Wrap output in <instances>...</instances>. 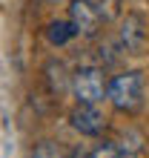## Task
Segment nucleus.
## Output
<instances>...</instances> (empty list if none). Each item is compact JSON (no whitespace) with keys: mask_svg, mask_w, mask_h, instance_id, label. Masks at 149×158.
I'll use <instances>...</instances> for the list:
<instances>
[{"mask_svg":"<svg viewBox=\"0 0 149 158\" xmlns=\"http://www.w3.org/2000/svg\"><path fill=\"white\" fill-rule=\"evenodd\" d=\"M72 92L78 98V104H98L106 95V78L103 69L98 66H80L72 75Z\"/></svg>","mask_w":149,"mask_h":158,"instance_id":"obj_2","label":"nucleus"},{"mask_svg":"<svg viewBox=\"0 0 149 158\" xmlns=\"http://www.w3.org/2000/svg\"><path fill=\"white\" fill-rule=\"evenodd\" d=\"M40 3H58V0H40Z\"/></svg>","mask_w":149,"mask_h":158,"instance_id":"obj_13","label":"nucleus"},{"mask_svg":"<svg viewBox=\"0 0 149 158\" xmlns=\"http://www.w3.org/2000/svg\"><path fill=\"white\" fill-rule=\"evenodd\" d=\"M89 158H129V155L120 150V144H115V141H100V144H95V150L89 152Z\"/></svg>","mask_w":149,"mask_h":158,"instance_id":"obj_8","label":"nucleus"},{"mask_svg":"<svg viewBox=\"0 0 149 158\" xmlns=\"http://www.w3.org/2000/svg\"><path fill=\"white\" fill-rule=\"evenodd\" d=\"M120 150H123L126 155L143 152V138H141V132H135V129H123V132H120Z\"/></svg>","mask_w":149,"mask_h":158,"instance_id":"obj_7","label":"nucleus"},{"mask_svg":"<svg viewBox=\"0 0 149 158\" xmlns=\"http://www.w3.org/2000/svg\"><path fill=\"white\" fill-rule=\"evenodd\" d=\"M69 20H72L74 29H78V35L95 38V35L100 32L103 17H100V12H98V3H92V0H72L69 3Z\"/></svg>","mask_w":149,"mask_h":158,"instance_id":"obj_3","label":"nucleus"},{"mask_svg":"<svg viewBox=\"0 0 149 158\" xmlns=\"http://www.w3.org/2000/svg\"><path fill=\"white\" fill-rule=\"evenodd\" d=\"M69 158H89V155H86V152H80V150H74V152H72Z\"/></svg>","mask_w":149,"mask_h":158,"instance_id":"obj_12","label":"nucleus"},{"mask_svg":"<svg viewBox=\"0 0 149 158\" xmlns=\"http://www.w3.org/2000/svg\"><path fill=\"white\" fill-rule=\"evenodd\" d=\"M69 124H72V129H78L80 135L98 138V135L106 129V118H103V112L98 109V104H78V106L69 112Z\"/></svg>","mask_w":149,"mask_h":158,"instance_id":"obj_4","label":"nucleus"},{"mask_svg":"<svg viewBox=\"0 0 149 158\" xmlns=\"http://www.w3.org/2000/svg\"><path fill=\"white\" fill-rule=\"evenodd\" d=\"M72 38H78V29L72 26V20H54V23L46 26V40L52 46H63Z\"/></svg>","mask_w":149,"mask_h":158,"instance_id":"obj_6","label":"nucleus"},{"mask_svg":"<svg viewBox=\"0 0 149 158\" xmlns=\"http://www.w3.org/2000/svg\"><path fill=\"white\" fill-rule=\"evenodd\" d=\"M49 69L54 72V63H49ZM60 72H63V66L58 63V75H60ZM60 81H63V78H54V75H52V89H58V92H60V89H63V83H60Z\"/></svg>","mask_w":149,"mask_h":158,"instance_id":"obj_11","label":"nucleus"},{"mask_svg":"<svg viewBox=\"0 0 149 158\" xmlns=\"http://www.w3.org/2000/svg\"><path fill=\"white\" fill-rule=\"evenodd\" d=\"M118 40H120V49L123 52H143L146 46V23L138 12H129L123 20H120V32H118Z\"/></svg>","mask_w":149,"mask_h":158,"instance_id":"obj_5","label":"nucleus"},{"mask_svg":"<svg viewBox=\"0 0 149 158\" xmlns=\"http://www.w3.org/2000/svg\"><path fill=\"white\" fill-rule=\"evenodd\" d=\"M106 98L123 115H135L143 106V75L141 72H120L106 83Z\"/></svg>","mask_w":149,"mask_h":158,"instance_id":"obj_1","label":"nucleus"},{"mask_svg":"<svg viewBox=\"0 0 149 158\" xmlns=\"http://www.w3.org/2000/svg\"><path fill=\"white\" fill-rule=\"evenodd\" d=\"M98 12L103 20H115V17L120 15V0H100L98 3Z\"/></svg>","mask_w":149,"mask_h":158,"instance_id":"obj_9","label":"nucleus"},{"mask_svg":"<svg viewBox=\"0 0 149 158\" xmlns=\"http://www.w3.org/2000/svg\"><path fill=\"white\" fill-rule=\"evenodd\" d=\"M34 158H63V152H60V147H58V144H52V141H40V144H37V150H34Z\"/></svg>","mask_w":149,"mask_h":158,"instance_id":"obj_10","label":"nucleus"}]
</instances>
